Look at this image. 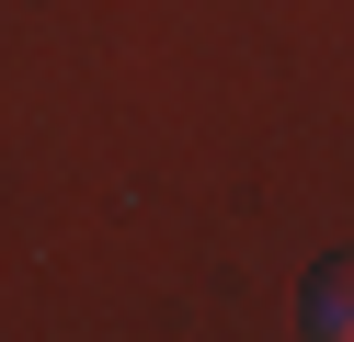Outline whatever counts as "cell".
<instances>
[{
    "instance_id": "obj_1",
    "label": "cell",
    "mask_w": 354,
    "mask_h": 342,
    "mask_svg": "<svg viewBox=\"0 0 354 342\" xmlns=\"http://www.w3.org/2000/svg\"><path fill=\"white\" fill-rule=\"evenodd\" d=\"M308 331H320V342H343V331H354V319H343V263L308 274Z\"/></svg>"
}]
</instances>
